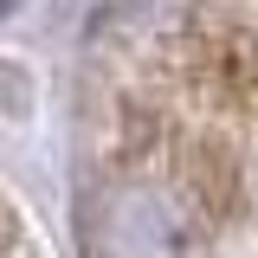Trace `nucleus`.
<instances>
[{
	"mask_svg": "<svg viewBox=\"0 0 258 258\" xmlns=\"http://www.w3.org/2000/svg\"><path fill=\"white\" fill-rule=\"evenodd\" d=\"M91 103V258H258V39L207 20Z\"/></svg>",
	"mask_w": 258,
	"mask_h": 258,
	"instance_id": "1",
	"label": "nucleus"
}]
</instances>
